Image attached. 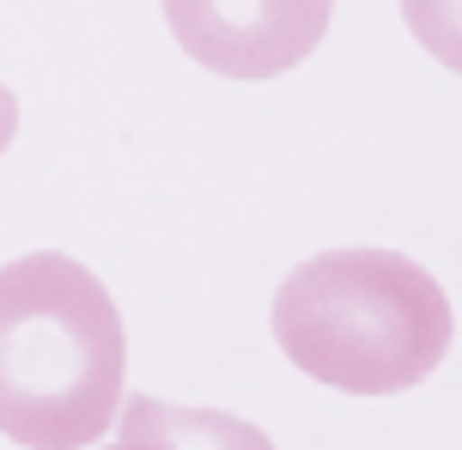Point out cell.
I'll list each match as a JSON object with an SVG mask.
<instances>
[{
    "label": "cell",
    "instance_id": "1",
    "mask_svg": "<svg viewBox=\"0 0 462 450\" xmlns=\"http://www.w3.org/2000/svg\"><path fill=\"white\" fill-rule=\"evenodd\" d=\"M128 335L86 262L37 250L0 268V432L24 450H86L110 432Z\"/></svg>",
    "mask_w": 462,
    "mask_h": 450
},
{
    "label": "cell",
    "instance_id": "2",
    "mask_svg": "<svg viewBox=\"0 0 462 450\" xmlns=\"http://www.w3.org/2000/svg\"><path fill=\"white\" fill-rule=\"evenodd\" d=\"M274 341L304 378L346 396H402L457 341L450 292L402 250H323L274 292Z\"/></svg>",
    "mask_w": 462,
    "mask_h": 450
},
{
    "label": "cell",
    "instance_id": "3",
    "mask_svg": "<svg viewBox=\"0 0 462 450\" xmlns=\"http://www.w3.org/2000/svg\"><path fill=\"white\" fill-rule=\"evenodd\" d=\"M335 0H164L189 61L226 79H274L323 43Z\"/></svg>",
    "mask_w": 462,
    "mask_h": 450
},
{
    "label": "cell",
    "instance_id": "4",
    "mask_svg": "<svg viewBox=\"0 0 462 450\" xmlns=\"http://www.w3.org/2000/svg\"><path fill=\"white\" fill-rule=\"evenodd\" d=\"M122 438L140 450H274V438L226 408H177L159 396L122 402Z\"/></svg>",
    "mask_w": 462,
    "mask_h": 450
},
{
    "label": "cell",
    "instance_id": "5",
    "mask_svg": "<svg viewBox=\"0 0 462 450\" xmlns=\"http://www.w3.org/2000/svg\"><path fill=\"white\" fill-rule=\"evenodd\" d=\"M402 19L432 61L462 73V0H402Z\"/></svg>",
    "mask_w": 462,
    "mask_h": 450
},
{
    "label": "cell",
    "instance_id": "6",
    "mask_svg": "<svg viewBox=\"0 0 462 450\" xmlns=\"http://www.w3.org/2000/svg\"><path fill=\"white\" fill-rule=\"evenodd\" d=\"M13 134H19V104H13V92L0 86V152L13 146Z\"/></svg>",
    "mask_w": 462,
    "mask_h": 450
},
{
    "label": "cell",
    "instance_id": "7",
    "mask_svg": "<svg viewBox=\"0 0 462 450\" xmlns=\"http://www.w3.org/2000/svg\"><path fill=\"white\" fill-rule=\"evenodd\" d=\"M110 450H140V445H128V438H116V445H110Z\"/></svg>",
    "mask_w": 462,
    "mask_h": 450
}]
</instances>
